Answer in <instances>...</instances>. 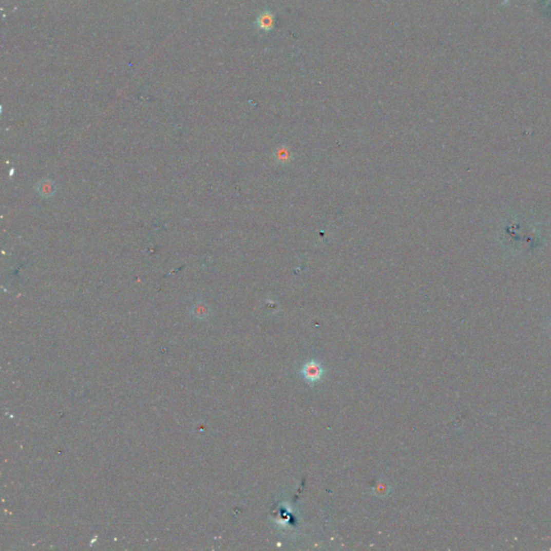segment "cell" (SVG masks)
<instances>
[{
  "instance_id": "6da1fadb",
  "label": "cell",
  "mask_w": 551,
  "mask_h": 551,
  "mask_svg": "<svg viewBox=\"0 0 551 551\" xmlns=\"http://www.w3.org/2000/svg\"><path fill=\"white\" fill-rule=\"evenodd\" d=\"M255 28L265 33L271 32L275 27V13L271 10L261 11L254 22Z\"/></svg>"
},
{
  "instance_id": "7a4b0ae2",
  "label": "cell",
  "mask_w": 551,
  "mask_h": 551,
  "mask_svg": "<svg viewBox=\"0 0 551 551\" xmlns=\"http://www.w3.org/2000/svg\"><path fill=\"white\" fill-rule=\"evenodd\" d=\"M36 192L43 198H51L58 192V186L53 180L42 179L36 185Z\"/></svg>"
},
{
  "instance_id": "5b68a950",
  "label": "cell",
  "mask_w": 551,
  "mask_h": 551,
  "mask_svg": "<svg viewBox=\"0 0 551 551\" xmlns=\"http://www.w3.org/2000/svg\"><path fill=\"white\" fill-rule=\"evenodd\" d=\"M277 160L280 162H288L290 160V150L280 148L277 151Z\"/></svg>"
},
{
  "instance_id": "3957f363",
  "label": "cell",
  "mask_w": 551,
  "mask_h": 551,
  "mask_svg": "<svg viewBox=\"0 0 551 551\" xmlns=\"http://www.w3.org/2000/svg\"><path fill=\"white\" fill-rule=\"evenodd\" d=\"M301 374L306 380L314 382L318 381L322 377L323 369L321 365L317 362H308L301 369Z\"/></svg>"
},
{
  "instance_id": "277c9868",
  "label": "cell",
  "mask_w": 551,
  "mask_h": 551,
  "mask_svg": "<svg viewBox=\"0 0 551 551\" xmlns=\"http://www.w3.org/2000/svg\"><path fill=\"white\" fill-rule=\"evenodd\" d=\"M208 310H209L208 306L205 305V303H202V302L196 303V305L193 308V312L199 318L200 317H206L208 314Z\"/></svg>"
}]
</instances>
